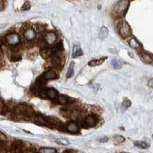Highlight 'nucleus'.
<instances>
[{
    "label": "nucleus",
    "mask_w": 153,
    "mask_h": 153,
    "mask_svg": "<svg viewBox=\"0 0 153 153\" xmlns=\"http://www.w3.org/2000/svg\"><path fill=\"white\" fill-rule=\"evenodd\" d=\"M140 56L141 59L143 60L144 62H146V63H149V64L152 63V59L151 56H149L148 53H140Z\"/></svg>",
    "instance_id": "16"
},
{
    "label": "nucleus",
    "mask_w": 153,
    "mask_h": 153,
    "mask_svg": "<svg viewBox=\"0 0 153 153\" xmlns=\"http://www.w3.org/2000/svg\"><path fill=\"white\" fill-rule=\"evenodd\" d=\"M57 101L59 104L61 105H66L67 103H68V99H67L66 97H65L63 95L58 96V97H57Z\"/></svg>",
    "instance_id": "20"
},
{
    "label": "nucleus",
    "mask_w": 153,
    "mask_h": 153,
    "mask_svg": "<svg viewBox=\"0 0 153 153\" xmlns=\"http://www.w3.org/2000/svg\"><path fill=\"white\" fill-rule=\"evenodd\" d=\"M35 121L37 124H40V125H44V126H48V125H49L45 117H43L42 116H41V115H37V116H36Z\"/></svg>",
    "instance_id": "11"
},
{
    "label": "nucleus",
    "mask_w": 153,
    "mask_h": 153,
    "mask_svg": "<svg viewBox=\"0 0 153 153\" xmlns=\"http://www.w3.org/2000/svg\"><path fill=\"white\" fill-rule=\"evenodd\" d=\"M7 136H5L4 134L2 133V132L0 131V142H3V143H5V142H7Z\"/></svg>",
    "instance_id": "27"
},
{
    "label": "nucleus",
    "mask_w": 153,
    "mask_h": 153,
    "mask_svg": "<svg viewBox=\"0 0 153 153\" xmlns=\"http://www.w3.org/2000/svg\"><path fill=\"white\" fill-rule=\"evenodd\" d=\"M74 62H71V64L69 65V68H68V71H67V77H71L74 75Z\"/></svg>",
    "instance_id": "21"
},
{
    "label": "nucleus",
    "mask_w": 153,
    "mask_h": 153,
    "mask_svg": "<svg viewBox=\"0 0 153 153\" xmlns=\"http://www.w3.org/2000/svg\"><path fill=\"white\" fill-rule=\"evenodd\" d=\"M45 93V96H47V97L50 99H55L57 97V92L53 88H48Z\"/></svg>",
    "instance_id": "12"
},
{
    "label": "nucleus",
    "mask_w": 153,
    "mask_h": 153,
    "mask_svg": "<svg viewBox=\"0 0 153 153\" xmlns=\"http://www.w3.org/2000/svg\"><path fill=\"white\" fill-rule=\"evenodd\" d=\"M7 43L10 45H17L20 42V37L18 33H9L8 35L7 36Z\"/></svg>",
    "instance_id": "3"
},
{
    "label": "nucleus",
    "mask_w": 153,
    "mask_h": 153,
    "mask_svg": "<svg viewBox=\"0 0 153 153\" xmlns=\"http://www.w3.org/2000/svg\"><path fill=\"white\" fill-rule=\"evenodd\" d=\"M66 130L71 133H76L79 130V127L75 122H70L67 124Z\"/></svg>",
    "instance_id": "9"
},
{
    "label": "nucleus",
    "mask_w": 153,
    "mask_h": 153,
    "mask_svg": "<svg viewBox=\"0 0 153 153\" xmlns=\"http://www.w3.org/2000/svg\"><path fill=\"white\" fill-rule=\"evenodd\" d=\"M45 81H49V80H53L57 77V74L53 70H48L42 76Z\"/></svg>",
    "instance_id": "8"
},
{
    "label": "nucleus",
    "mask_w": 153,
    "mask_h": 153,
    "mask_svg": "<svg viewBox=\"0 0 153 153\" xmlns=\"http://www.w3.org/2000/svg\"><path fill=\"white\" fill-rule=\"evenodd\" d=\"M51 65L52 66H57V65L59 64V58L57 57H53L51 61Z\"/></svg>",
    "instance_id": "24"
},
{
    "label": "nucleus",
    "mask_w": 153,
    "mask_h": 153,
    "mask_svg": "<svg viewBox=\"0 0 153 153\" xmlns=\"http://www.w3.org/2000/svg\"><path fill=\"white\" fill-rule=\"evenodd\" d=\"M106 58H107V57H103V58H100V59L93 60V61H91V62H88V65H89V66H92V67L100 65H101L103 62H105V60H106Z\"/></svg>",
    "instance_id": "13"
},
{
    "label": "nucleus",
    "mask_w": 153,
    "mask_h": 153,
    "mask_svg": "<svg viewBox=\"0 0 153 153\" xmlns=\"http://www.w3.org/2000/svg\"><path fill=\"white\" fill-rule=\"evenodd\" d=\"M56 50H54V48H45L43 50H41L40 54L42 58L44 59H47L49 57H51L53 56V54L56 53Z\"/></svg>",
    "instance_id": "4"
},
{
    "label": "nucleus",
    "mask_w": 153,
    "mask_h": 153,
    "mask_svg": "<svg viewBox=\"0 0 153 153\" xmlns=\"http://www.w3.org/2000/svg\"><path fill=\"white\" fill-rule=\"evenodd\" d=\"M117 30L119 32L120 35L123 38H126L131 34V30L128 23L125 21L120 22L117 26Z\"/></svg>",
    "instance_id": "1"
},
{
    "label": "nucleus",
    "mask_w": 153,
    "mask_h": 153,
    "mask_svg": "<svg viewBox=\"0 0 153 153\" xmlns=\"http://www.w3.org/2000/svg\"><path fill=\"white\" fill-rule=\"evenodd\" d=\"M38 153H57V149L53 148H41Z\"/></svg>",
    "instance_id": "15"
},
{
    "label": "nucleus",
    "mask_w": 153,
    "mask_h": 153,
    "mask_svg": "<svg viewBox=\"0 0 153 153\" xmlns=\"http://www.w3.org/2000/svg\"><path fill=\"white\" fill-rule=\"evenodd\" d=\"M1 45H2V41L0 40V46H1Z\"/></svg>",
    "instance_id": "35"
},
{
    "label": "nucleus",
    "mask_w": 153,
    "mask_h": 153,
    "mask_svg": "<svg viewBox=\"0 0 153 153\" xmlns=\"http://www.w3.org/2000/svg\"><path fill=\"white\" fill-rule=\"evenodd\" d=\"M111 64H112V67L114 68L115 69H121L122 65V62L119 60H117V59H113L112 60V62H111Z\"/></svg>",
    "instance_id": "17"
},
{
    "label": "nucleus",
    "mask_w": 153,
    "mask_h": 153,
    "mask_svg": "<svg viewBox=\"0 0 153 153\" xmlns=\"http://www.w3.org/2000/svg\"><path fill=\"white\" fill-rule=\"evenodd\" d=\"M134 144L136 146V147H138V148H148V143H147L144 141H136Z\"/></svg>",
    "instance_id": "18"
},
{
    "label": "nucleus",
    "mask_w": 153,
    "mask_h": 153,
    "mask_svg": "<svg viewBox=\"0 0 153 153\" xmlns=\"http://www.w3.org/2000/svg\"><path fill=\"white\" fill-rule=\"evenodd\" d=\"M3 3H4V2H2V1H0V10L2 9V7H3Z\"/></svg>",
    "instance_id": "34"
},
{
    "label": "nucleus",
    "mask_w": 153,
    "mask_h": 153,
    "mask_svg": "<svg viewBox=\"0 0 153 153\" xmlns=\"http://www.w3.org/2000/svg\"><path fill=\"white\" fill-rule=\"evenodd\" d=\"M24 36L27 41H32L36 38V32L32 28H27L24 32Z\"/></svg>",
    "instance_id": "6"
},
{
    "label": "nucleus",
    "mask_w": 153,
    "mask_h": 153,
    "mask_svg": "<svg viewBox=\"0 0 153 153\" xmlns=\"http://www.w3.org/2000/svg\"><path fill=\"white\" fill-rule=\"evenodd\" d=\"M81 55H83V51L81 50V46L79 45H74V49H73V57H80Z\"/></svg>",
    "instance_id": "10"
},
{
    "label": "nucleus",
    "mask_w": 153,
    "mask_h": 153,
    "mask_svg": "<svg viewBox=\"0 0 153 153\" xmlns=\"http://www.w3.org/2000/svg\"><path fill=\"white\" fill-rule=\"evenodd\" d=\"M85 123L88 127L95 126L96 124H97V120H96L95 117L93 116V115H88V116H86L85 118Z\"/></svg>",
    "instance_id": "7"
},
{
    "label": "nucleus",
    "mask_w": 153,
    "mask_h": 153,
    "mask_svg": "<svg viewBox=\"0 0 153 153\" xmlns=\"http://www.w3.org/2000/svg\"><path fill=\"white\" fill-rule=\"evenodd\" d=\"M57 40V36L54 32H48L45 35V42L47 45H53Z\"/></svg>",
    "instance_id": "5"
},
{
    "label": "nucleus",
    "mask_w": 153,
    "mask_h": 153,
    "mask_svg": "<svg viewBox=\"0 0 153 153\" xmlns=\"http://www.w3.org/2000/svg\"><path fill=\"white\" fill-rule=\"evenodd\" d=\"M152 79H151L150 81H149V83H148V85L150 86V87H152Z\"/></svg>",
    "instance_id": "33"
},
{
    "label": "nucleus",
    "mask_w": 153,
    "mask_h": 153,
    "mask_svg": "<svg viewBox=\"0 0 153 153\" xmlns=\"http://www.w3.org/2000/svg\"><path fill=\"white\" fill-rule=\"evenodd\" d=\"M2 143L3 142H0V153H6L7 152V148Z\"/></svg>",
    "instance_id": "25"
},
{
    "label": "nucleus",
    "mask_w": 153,
    "mask_h": 153,
    "mask_svg": "<svg viewBox=\"0 0 153 153\" xmlns=\"http://www.w3.org/2000/svg\"><path fill=\"white\" fill-rule=\"evenodd\" d=\"M53 48H54V50H56V52H57V51H62V50H63V44H62V42H60L57 43V45H55Z\"/></svg>",
    "instance_id": "23"
},
{
    "label": "nucleus",
    "mask_w": 153,
    "mask_h": 153,
    "mask_svg": "<svg viewBox=\"0 0 153 153\" xmlns=\"http://www.w3.org/2000/svg\"><path fill=\"white\" fill-rule=\"evenodd\" d=\"M11 57V61H13V62H17V61L21 60V56H19V55H13Z\"/></svg>",
    "instance_id": "30"
},
{
    "label": "nucleus",
    "mask_w": 153,
    "mask_h": 153,
    "mask_svg": "<svg viewBox=\"0 0 153 153\" xmlns=\"http://www.w3.org/2000/svg\"><path fill=\"white\" fill-rule=\"evenodd\" d=\"M129 45H130L131 47L136 49V48H138L140 46V43L138 42V41L136 40V38H133L130 39V41H129Z\"/></svg>",
    "instance_id": "19"
},
{
    "label": "nucleus",
    "mask_w": 153,
    "mask_h": 153,
    "mask_svg": "<svg viewBox=\"0 0 153 153\" xmlns=\"http://www.w3.org/2000/svg\"><path fill=\"white\" fill-rule=\"evenodd\" d=\"M57 143H60V144H62V145H68L69 144V142L65 140H57Z\"/></svg>",
    "instance_id": "28"
},
{
    "label": "nucleus",
    "mask_w": 153,
    "mask_h": 153,
    "mask_svg": "<svg viewBox=\"0 0 153 153\" xmlns=\"http://www.w3.org/2000/svg\"><path fill=\"white\" fill-rule=\"evenodd\" d=\"M107 140H108V138L107 136H105V137H103V138L100 139V142H106Z\"/></svg>",
    "instance_id": "31"
},
{
    "label": "nucleus",
    "mask_w": 153,
    "mask_h": 153,
    "mask_svg": "<svg viewBox=\"0 0 153 153\" xmlns=\"http://www.w3.org/2000/svg\"><path fill=\"white\" fill-rule=\"evenodd\" d=\"M108 33V30L106 26H103L101 30L100 31V33H99V38L101 40H104L105 38H107Z\"/></svg>",
    "instance_id": "14"
},
{
    "label": "nucleus",
    "mask_w": 153,
    "mask_h": 153,
    "mask_svg": "<svg viewBox=\"0 0 153 153\" xmlns=\"http://www.w3.org/2000/svg\"><path fill=\"white\" fill-rule=\"evenodd\" d=\"M113 140H114V142L116 143H121L124 142V138L123 136H119V135H116V136H113Z\"/></svg>",
    "instance_id": "22"
},
{
    "label": "nucleus",
    "mask_w": 153,
    "mask_h": 153,
    "mask_svg": "<svg viewBox=\"0 0 153 153\" xmlns=\"http://www.w3.org/2000/svg\"><path fill=\"white\" fill-rule=\"evenodd\" d=\"M128 4L129 2L128 1H120L115 7V14L118 16H123L126 13Z\"/></svg>",
    "instance_id": "2"
},
{
    "label": "nucleus",
    "mask_w": 153,
    "mask_h": 153,
    "mask_svg": "<svg viewBox=\"0 0 153 153\" xmlns=\"http://www.w3.org/2000/svg\"><path fill=\"white\" fill-rule=\"evenodd\" d=\"M131 105V101H130V100H128V99H127V98H125L124 100V101H123V105H124V107H130Z\"/></svg>",
    "instance_id": "26"
},
{
    "label": "nucleus",
    "mask_w": 153,
    "mask_h": 153,
    "mask_svg": "<svg viewBox=\"0 0 153 153\" xmlns=\"http://www.w3.org/2000/svg\"><path fill=\"white\" fill-rule=\"evenodd\" d=\"M30 7V4L28 2H26V3H24V5L22 7V10H29Z\"/></svg>",
    "instance_id": "29"
},
{
    "label": "nucleus",
    "mask_w": 153,
    "mask_h": 153,
    "mask_svg": "<svg viewBox=\"0 0 153 153\" xmlns=\"http://www.w3.org/2000/svg\"><path fill=\"white\" fill-rule=\"evenodd\" d=\"M99 87H100V85H93V88L94 90H97Z\"/></svg>",
    "instance_id": "32"
}]
</instances>
